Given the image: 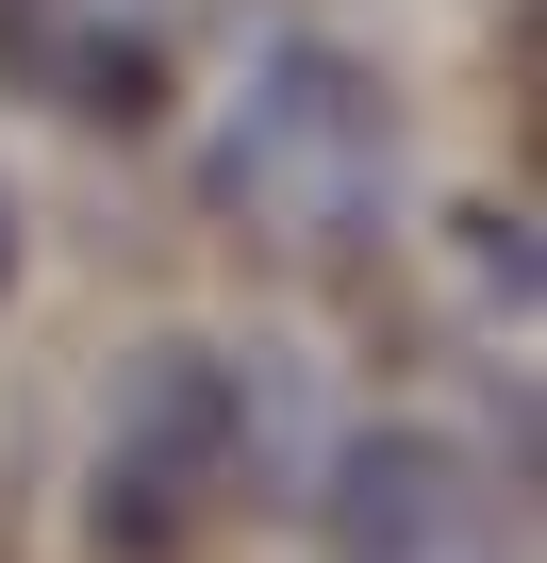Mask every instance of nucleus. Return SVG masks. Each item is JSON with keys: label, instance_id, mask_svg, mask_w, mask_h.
<instances>
[{"label": "nucleus", "instance_id": "nucleus-4", "mask_svg": "<svg viewBox=\"0 0 547 563\" xmlns=\"http://www.w3.org/2000/svg\"><path fill=\"white\" fill-rule=\"evenodd\" d=\"M0 84L117 133V117L166 100V18L150 0H0Z\"/></svg>", "mask_w": 547, "mask_h": 563}, {"label": "nucleus", "instance_id": "nucleus-3", "mask_svg": "<svg viewBox=\"0 0 547 563\" xmlns=\"http://www.w3.org/2000/svg\"><path fill=\"white\" fill-rule=\"evenodd\" d=\"M299 514L332 530V563H497V547H481V464H464L448 431H415V415L349 431Z\"/></svg>", "mask_w": 547, "mask_h": 563}, {"label": "nucleus", "instance_id": "nucleus-2", "mask_svg": "<svg viewBox=\"0 0 547 563\" xmlns=\"http://www.w3.org/2000/svg\"><path fill=\"white\" fill-rule=\"evenodd\" d=\"M216 497H232V365L133 349L100 398V448H84V563H183Z\"/></svg>", "mask_w": 547, "mask_h": 563}, {"label": "nucleus", "instance_id": "nucleus-5", "mask_svg": "<svg viewBox=\"0 0 547 563\" xmlns=\"http://www.w3.org/2000/svg\"><path fill=\"white\" fill-rule=\"evenodd\" d=\"M464 265H481L497 316H530V232H514V216H464Z\"/></svg>", "mask_w": 547, "mask_h": 563}, {"label": "nucleus", "instance_id": "nucleus-1", "mask_svg": "<svg viewBox=\"0 0 547 563\" xmlns=\"http://www.w3.org/2000/svg\"><path fill=\"white\" fill-rule=\"evenodd\" d=\"M216 216L265 232L283 265H365L398 232V100L332 34H265L216 100Z\"/></svg>", "mask_w": 547, "mask_h": 563}]
</instances>
